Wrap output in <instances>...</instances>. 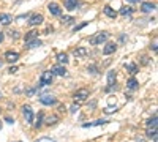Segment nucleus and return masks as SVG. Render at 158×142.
<instances>
[{
    "label": "nucleus",
    "instance_id": "nucleus-39",
    "mask_svg": "<svg viewBox=\"0 0 158 142\" xmlns=\"http://www.w3.org/2000/svg\"><path fill=\"white\" fill-rule=\"evenodd\" d=\"M128 3H139V2H142V0H127Z\"/></svg>",
    "mask_w": 158,
    "mask_h": 142
},
{
    "label": "nucleus",
    "instance_id": "nucleus-24",
    "mask_svg": "<svg viewBox=\"0 0 158 142\" xmlns=\"http://www.w3.org/2000/svg\"><path fill=\"white\" fill-rule=\"evenodd\" d=\"M147 137H152L156 142V128H147Z\"/></svg>",
    "mask_w": 158,
    "mask_h": 142
},
{
    "label": "nucleus",
    "instance_id": "nucleus-13",
    "mask_svg": "<svg viewBox=\"0 0 158 142\" xmlns=\"http://www.w3.org/2000/svg\"><path fill=\"white\" fill-rule=\"evenodd\" d=\"M63 5H65V8H67L68 11H73V10L77 8L79 2L77 0H63Z\"/></svg>",
    "mask_w": 158,
    "mask_h": 142
},
{
    "label": "nucleus",
    "instance_id": "nucleus-14",
    "mask_svg": "<svg viewBox=\"0 0 158 142\" xmlns=\"http://www.w3.org/2000/svg\"><path fill=\"white\" fill-rule=\"evenodd\" d=\"M155 10V3H152V2H142V5H141V11L142 13H152Z\"/></svg>",
    "mask_w": 158,
    "mask_h": 142
},
{
    "label": "nucleus",
    "instance_id": "nucleus-9",
    "mask_svg": "<svg viewBox=\"0 0 158 142\" xmlns=\"http://www.w3.org/2000/svg\"><path fill=\"white\" fill-rule=\"evenodd\" d=\"M51 73L56 76H67V70H65L63 65H54L51 68Z\"/></svg>",
    "mask_w": 158,
    "mask_h": 142
},
{
    "label": "nucleus",
    "instance_id": "nucleus-43",
    "mask_svg": "<svg viewBox=\"0 0 158 142\" xmlns=\"http://www.w3.org/2000/svg\"><path fill=\"white\" fill-rule=\"evenodd\" d=\"M0 130H2V123H0Z\"/></svg>",
    "mask_w": 158,
    "mask_h": 142
},
{
    "label": "nucleus",
    "instance_id": "nucleus-5",
    "mask_svg": "<svg viewBox=\"0 0 158 142\" xmlns=\"http://www.w3.org/2000/svg\"><path fill=\"white\" fill-rule=\"evenodd\" d=\"M43 21H44V16L41 14V13H35V14H32V16L29 18V25L35 27V25L43 24Z\"/></svg>",
    "mask_w": 158,
    "mask_h": 142
},
{
    "label": "nucleus",
    "instance_id": "nucleus-21",
    "mask_svg": "<svg viewBox=\"0 0 158 142\" xmlns=\"http://www.w3.org/2000/svg\"><path fill=\"white\" fill-rule=\"evenodd\" d=\"M127 87H128V88H131V90H136V88L139 87V82L135 79V77H130L128 82H127Z\"/></svg>",
    "mask_w": 158,
    "mask_h": 142
},
{
    "label": "nucleus",
    "instance_id": "nucleus-15",
    "mask_svg": "<svg viewBox=\"0 0 158 142\" xmlns=\"http://www.w3.org/2000/svg\"><path fill=\"white\" fill-rule=\"evenodd\" d=\"M114 84H115V71L111 70V71L108 73V88H106V90H111V88L114 87Z\"/></svg>",
    "mask_w": 158,
    "mask_h": 142
},
{
    "label": "nucleus",
    "instance_id": "nucleus-40",
    "mask_svg": "<svg viewBox=\"0 0 158 142\" xmlns=\"http://www.w3.org/2000/svg\"><path fill=\"white\" fill-rule=\"evenodd\" d=\"M49 32H52V27H48V29H46V30H44V33H46V35H48V33H49Z\"/></svg>",
    "mask_w": 158,
    "mask_h": 142
},
{
    "label": "nucleus",
    "instance_id": "nucleus-23",
    "mask_svg": "<svg viewBox=\"0 0 158 142\" xmlns=\"http://www.w3.org/2000/svg\"><path fill=\"white\" fill-rule=\"evenodd\" d=\"M35 38H38V32H36V30H30L29 33H25V41L35 40Z\"/></svg>",
    "mask_w": 158,
    "mask_h": 142
},
{
    "label": "nucleus",
    "instance_id": "nucleus-32",
    "mask_svg": "<svg viewBox=\"0 0 158 142\" xmlns=\"http://www.w3.org/2000/svg\"><path fill=\"white\" fill-rule=\"evenodd\" d=\"M38 90V87H33V88H29L27 90V96H32V95H35V92Z\"/></svg>",
    "mask_w": 158,
    "mask_h": 142
},
{
    "label": "nucleus",
    "instance_id": "nucleus-8",
    "mask_svg": "<svg viewBox=\"0 0 158 142\" xmlns=\"http://www.w3.org/2000/svg\"><path fill=\"white\" fill-rule=\"evenodd\" d=\"M117 51V44L115 43H106V46L103 47V54L104 55H111Z\"/></svg>",
    "mask_w": 158,
    "mask_h": 142
},
{
    "label": "nucleus",
    "instance_id": "nucleus-30",
    "mask_svg": "<svg viewBox=\"0 0 158 142\" xmlns=\"http://www.w3.org/2000/svg\"><path fill=\"white\" fill-rule=\"evenodd\" d=\"M8 33H10V36H11V38H13V40H18V38H19V36H21V35H19V32H18V30H10V32H8Z\"/></svg>",
    "mask_w": 158,
    "mask_h": 142
},
{
    "label": "nucleus",
    "instance_id": "nucleus-25",
    "mask_svg": "<svg viewBox=\"0 0 158 142\" xmlns=\"http://www.w3.org/2000/svg\"><path fill=\"white\" fill-rule=\"evenodd\" d=\"M74 22V18L73 16H62V24L63 25H70Z\"/></svg>",
    "mask_w": 158,
    "mask_h": 142
},
{
    "label": "nucleus",
    "instance_id": "nucleus-44",
    "mask_svg": "<svg viewBox=\"0 0 158 142\" xmlns=\"http://www.w3.org/2000/svg\"><path fill=\"white\" fill-rule=\"evenodd\" d=\"M0 98H2V92H0Z\"/></svg>",
    "mask_w": 158,
    "mask_h": 142
},
{
    "label": "nucleus",
    "instance_id": "nucleus-12",
    "mask_svg": "<svg viewBox=\"0 0 158 142\" xmlns=\"http://www.w3.org/2000/svg\"><path fill=\"white\" fill-rule=\"evenodd\" d=\"M13 21V16L8 14V13H0V24L2 25H10Z\"/></svg>",
    "mask_w": 158,
    "mask_h": 142
},
{
    "label": "nucleus",
    "instance_id": "nucleus-4",
    "mask_svg": "<svg viewBox=\"0 0 158 142\" xmlns=\"http://www.w3.org/2000/svg\"><path fill=\"white\" fill-rule=\"evenodd\" d=\"M40 103L44 106H54V104H57V98L54 95H41L40 96Z\"/></svg>",
    "mask_w": 158,
    "mask_h": 142
},
{
    "label": "nucleus",
    "instance_id": "nucleus-35",
    "mask_svg": "<svg viewBox=\"0 0 158 142\" xmlns=\"http://www.w3.org/2000/svg\"><path fill=\"white\" fill-rule=\"evenodd\" d=\"M30 16L29 14H21V16H18V21H22V19H29Z\"/></svg>",
    "mask_w": 158,
    "mask_h": 142
},
{
    "label": "nucleus",
    "instance_id": "nucleus-41",
    "mask_svg": "<svg viewBox=\"0 0 158 142\" xmlns=\"http://www.w3.org/2000/svg\"><path fill=\"white\" fill-rule=\"evenodd\" d=\"M3 38H5V35H3L2 32H0V43H2V41H3Z\"/></svg>",
    "mask_w": 158,
    "mask_h": 142
},
{
    "label": "nucleus",
    "instance_id": "nucleus-16",
    "mask_svg": "<svg viewBox=\"0 0 158 142\" xmlns=\"http://www.w3.org/2000/svg\"><path fill=\"white\" fill-rule=\"evenodd\" d=\"M43 43L41 40H38V38H35V40H30V41H25V47L27 49H33V47H40Z\"/></svg>",
    "mask_w": 158,
    "mask_h": 142
},
{
    "label": "nucleus",
    "instance_id": "nucleus-18",
    "mask_svg": "<svg viewBox=\"0 0 158 142\" xmlns=\"http://www.w3.org/2000/svg\"><path fill=\"white\" fill-rule=\"evenodd\" d=\"M125 70H127L130 74H136V73L139 71V68H138L136 63H125Z\"/></svg>",
    "mask_w": 158,
    "mask_h": 142
},
{
    "label": "nucleus",
    "instance_id": "nucleus-2",
    "mask_svg": "<svg viewBox=\"0 0 158 142\" xmlns=\"http://www.w3.org/2000/svg\"><path fill=\"white\" fill-rule=\"evenodd\" d=\"M52 79H54V74L51 73V70H48V71H43L41 77H40V85H41V87L51 85V84H52Z\"/></svg>",
    "mask_w": 158,
    "mask_h": 142
},
{
    "label": "nucleus",
    "instance_id": "nucleus-26",
    "mask_svg": "<svg viewBox=\"0 0 158 142\" xmlns=\"http://www.w3.org/2000/svg\"><path fill=\"white\" fill-rule=\"evenodd\" d=\"M43 120H44V114L43 112H40L38 114V117H36V123H35V128H40L43 125Z\"/></svg>",
    "mask_w": 158,
    "mask_h": 142
},
{
    "label": "nucleus",
    "instance_id": "nucleus-20",
    "mask_svg": "<svg viewBox=\"0 0 158 142\" xmlns=\"http://www.w3.org/2000/svg\"><path fill=\"white\" fill-rule=\"evenodd\" d=\"M104 123H108V120H103V119H100V120H95L94 123H84V125H82V128H92V126H100V125H104Z\"/></svg>",
    "mask_w": 158,
    "mask_h": 142
},
{
    "label": "nucleus",
    "instance_id": "nucleus-31",
    "mask_svg": "<svg viewBox=\"0 0 158 142\" xmlns=\"http://www.w3.org/2000/svg\"><path fill=\"white\" fill-rule=\"evenodd\" d=\"M77 109H79V104H77V103H74V104L70 108V112H71V114H74V112H77Z\"/></svg>",
    "mask_w": 158,
    "mask_h": 142
},
{
    "label": "nucleus",
    "instance_id": "nucleus-19",
    "mask_svg": "<svg viewBox=\"0 0 158 142\" xmlns=\"http://www.w3.org/2000/svg\"><path fill=\"white\" fill-rule=\"evenodd\" d=\"M56 59L59 60L60 65H65V63H68V54H67V52H59Z\"/></svg>",
    "mask_w": 158,
    "mask_h": 142
},
{
    "label": "nucleus",
    "instance_id": "nucleus-1",
    "mask_svg": "<svg viewBox=\"0 0 158 142\" xmlns=\"http://www.w3.org/2000/svg\"><path fill=\"white\" fill-rule=\"evenodd\" d=\"M89 95H90V90L89 88H79V90H76V92H74L73 99H74V103L81 104V103H84L89 98Z\"/></svg>",
    "mask_w": 158,
    "mask_h": 142
},
{
    "label": "nucleus",
    "instance_id": "nucleus-22",
    "mask_svg": "<svg viewBox=\"0 0 158 142\" xmlns=\"http://www.w3.org/2000/svg\"><path fill=\"white\" fill-rule=\"evenodd\" d=\"M48 126H52V125H56L57 122H59V117H57V115H51V117H48V119H44L43 120Z\"/></svg>",
    "mask_w": 158,
    "mask_h": 142
},
{
    "label": "nucleus",
    "instance_id": "nucleus-3",
    "mask_svg": "<svg viewBox=\"0 0 158 142\" xmlns=\"http://www.w3.org/2000/svg\"><path fill=\"white\" fill-rule=\"evenodd\" d=\"M108 33L106 32H100V33H97L94 38L90 40V44H94V46H98V44H101V43H104V41H108Z\"/></svg>",
    "mask_w": 158,
    "mask_h": 142
},
{
    "label": "nucleus",
    "instance_id": "nucleus-37",
    "mask_svg": "<svg viewBox=\"0 0 158 142\" xmlns=\"http://www.w3.org/2000/svg\"><path fill=\"white\" fill-rule=\"evenodd\" d=\"M36 142H52L49 137H41V139H40V140H36Z\"/></svg>",
    "mask_w": 158,
    "mask_h": 142
},
{
    "label": "nucleus",
    "instance_id": "nucleus-7",
    "mask_svg": "<svg viewBox=\"0 0 158 142\" xmlns=\"http://www.w3.org/2000/svg\"><path fill=\"white\" fill-rule=\"evenodd\" d=\"M48 10H49V13H51L52 16H60L62 14V8L59 6V3H54V2L49 3L48 5Z\"/></svg>",
    "mask_w": 158,
    "mask_h": 142
},
{
    "label": "nucleus",
    "instance_id": "nucleus-42",
    "mask_svg": "<svg viewBox=\"0 0 158 142\" xmlns=\"http://www.w3.org/2000/svg\"><path fill=\"white\" fill-rule=\"evenodd\" d=\"M5 120H6V122H8V123H15V120H11V119H10V117H6V119H5Z\"/></svg>",
    "mask_w": 158,
    "mask_h": 142
},
{
    "label": "nucleus",
    "instance_id": "nucleus-28",
    "mask_svg": "<svg viewBox=\"0 0 158 142\" xmlns=\"http://www.w3.org/2000/svg\"><path fill=\"white\" fill-rule=\"evenodd\" d=\"M147 128H156V115L147 120Z\"/></svg>",
    "mask_w": 158,
    "mask_h": 142
},
{
    "label": "nucleus",
    "instance_id": "nucleus-33",
    "mask_svg": "<svg viewBox=\"0 0 158 142\" xmlns=\"http://www.w3.org/2000/svg\"><path fill=\"white\" fill-rule=\"evenodd\" d=\"M87 24H89V22H82V24H79V25H76V27H74V32H77V30H81V29H84V27H85Z\"/></svg>",
    "mask_w": 158,
    "mask_h": 142
},
{
    "label": "nucleus",
    "instance_id": "nucleus-17",
    "mask_svg": "<svg viewBox=\"0 0 158 142\" xmlns=\"http://www.w3.org/2000/svg\"><path fill=\"white\" fill-rule=\"evenodd\" d=\"M103 11H104V14H106L108 18H111V19H115V18H117V11H115V10H112L109 5L104 6V8H103Z\"/></svg>",
    "mask_w": 158,
    "mask_h": 142
},
{
    "label": "nucleus",
    "instance_id": "nucleus-10",
    "mask_svg": "<svg viewBox=\"0 0 158 142\" xmlns=\"http://www.w3.org/2000/svg\"><path fill=\"white\" fill-rule=\"evenodd\" d=\"M89 54V51H87V47H84V46H79V47H74L73 49V55L74 57H85Z\"/></svg>",
    "mask_w": 158,
    "mask_h": 142
},
{
    "label": "nucleus",
    "instance_id": "nucleus-27",
    "mask_svg": "<svg viewBox=\"0 0 158 142\" xmlns=\"http://www.w3.org/2000/svg\"><path fill=\"white\" fill-rule=\"evenodd\" d=\"M118 13H120L122 16H127V14H130V13H133V8L131 6H122Z\"/></svg>",
    "mask_w": 158,
    "mask_h": 142
},
{
    "label": "nucleus",
    "instance_id": "nucleus-11",
    "mask_svg": "<svg viewBox=\"0 0 158 142\" xmlns=\"http://www.w3.org/2000/svg\"><path fill=\"white\" fill-rule=\"evenodd\" d=\"M5 60L8 63H15L19 60V52H13V51H8V52L5 54Z\"/></svg>",
    "mask_w": 158,
    "mask_h": 142
},
{
    "label": "nucleus",
    "instance_id": "nucleus-36",
    "mask_svg": "<svg viewBox=\"0 0 158 142\" xmlns=\"http://www.w3.org/2000/svg\"><path fill=\"white\" fill-rule=\"evenodd\" d=\"M115 111H117L115 108H114V109H112V108H106V109H104V112H106V114H111V112H115Z\"/></svg>",
    "mask_w": 158,
    "mask_h": 142
},
{
    "label": "nucleus",
    "instance_id": "nucleus-38",
    "mask_svg": "<svg viewBox=\"0 0 158 142\" xmlns=\"http://www.w3.org/2000/svg\"><path fill=\"white\" fill-rule=\"evenodd\" d=\"M150 49L153 51V52H156V41H153V44H150Z\"/></svg>",
    "mask_w": 158,
    "mask_h": 142
},
{
    "label": "nucleus",
    "instance_id": "nucleus-6",
    "mask_svg": "<svg viewBox=\"0 0 158 142\" xmlns=\"http://www.w3.org/2000/svg\"><path fill=\"white\" fill-rule=\"evenodd\" d=\"M22 115H24V119L27 123H33V111L30 106H22Z\"/></svg>",
    "mask_w": 158,
    "mask_h": 142
},
{
    "label": "nucleus",
    "instance_id": "nucleus-29",
    "mask_svg": "<svg viewBox=\"0 0 158 142\" xmlns=\"http://www.w3.org/2000/svg\"><path fill=\"white\" fill-rule=\"evenodd\" d=\"M87 71L92 73V74H97L98 73V68H97V65H89L87 67Z\"/></svg>",
    "mask_w": 158,
    "mask_h": 142
},
{
    "label": "nucleus",
    "instance_id": "nucleus-34",
    "mask_svg": "<svg viewBox=\"0 0 158 142\" xmlns=\"http://www.w3.org/2000/svg\"><path fill=\"white\" fill-rule=\"evenodd\" d=\"M16 71H18V67H10V68H8V73H10V74H15Z\"/></svg>",
    "mask_w": 158,
    "mask_h": 142
}]
</instances>
